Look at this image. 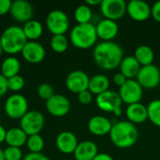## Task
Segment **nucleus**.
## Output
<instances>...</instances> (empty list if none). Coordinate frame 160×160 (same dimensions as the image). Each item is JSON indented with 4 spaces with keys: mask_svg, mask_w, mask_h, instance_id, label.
I'll use <instances>...</instances> for the list:
<instances>
[{
    "mask_svg": "<svg viewBox=\"0 0 160 160\" xmlns=\"http://www.w3.org/2000/svg\"><path fill=\"white\" fill-rule=\"evenodd\" d=\"M151 16L155 21L160 22V0L154 3V5L151 7Z\"/></svg>",
    "mask_w": 160,
    "mask_h": 160,
    "instance_id": "c9c22d12",
    "label": "nucleus"
},
{
    "mask_svg": "<svg viewBox=\"0 0 160 160\" xmlns=\"http://www.w3.org/2000/svg\"><path fill=\"white\" fill-rule=\"evenodd\" d=\"M26 145L31 153H41L44 148V140L39 134L30 135L27 138Z\"/></svg>",
    "mask_w": 160,
    "mask_h": 160,
    "instance_id": "7c9ffc66",
    "label": "nucleus"
},
{
    "mask_svg": "<svg viewBox=\"0 0 160 160\" xmlns=\"http://www.w3.org/2000/svg\"><path fill=\"white\" fill-rule=\"evenodd\" d=\"M98 154V145L92 141H83L79 142L73 153L76 160H93Z\"/></svg>",
    "mask_w": 160,
    "mask_h": 160,
    "instance_id": "412c9836",
    "label": "nucleus"
},
{
    "mask_svg": "<svg viewBox=\"0 0 160 160\" xmlns=\"http://www.w3.org/2000/svg\"><path fill=\"white\" fill-rule=\"evenodd\" d=\"M96 29L98 38L102 39V41H112L118 34L119 26L115 21L103 19L96 25Z\"/></svg>",
    "mask_w": 160,
    "mask_h": 160,
    "instance_id": "a211bd4d",
    "label": "nucleus"
},
{
    "mask_svg": "<svg viewBox=\"0 0 160 160\" xmlns=\"http://www.w3.org/2000/svg\"><path fill=\"white\" fill-rule=\"evenodd\" d=\"M101 2H102V0H86L85 1V4L91 8L92 6L93 7L94 6H100Z\"/></svg>",
    "mask_w": 160,
    "mask_h": 160,
    "instance_id": "79ce46f5",
    "label": "nucleus"
},
{
    "mask_svg": "<svg viewBox=\"0 0 160 160\" xmlns=\"http://www.w3.org/2000/svg\"><path fill=\"white\" fill-rule=\"evenodd\" d=\"M51 47L55 52H64L68 47V40L65 35H53L51 39Z\"/></svg>",
    "mask_w": 160,
    "mask_h": 160,
    "instance_id": "c756f323",
    "label": "nucleus"
},
{
    "mask_svg": "<svg viewBox=\"0 0 160 160\" xmlns=\"http://www.w3.org/2000/svg\"><path fill=\"white\" fill-rule=\"evenodd\" d=\"M8 90V79L0 73V97L4 96Z\"/></svg>",
    "mask_w": 160,
    "mask_h": 160,
    "instance_id": "ea45409f",
    "label": "nucleus"
},
{
    "mask_svg": "<svg viewBox=\"0 0 160 160\" xmlns=\"http://www.w3.org/2000/svg\"><path fill=\"white\" fill-rule=\"evenodd\" d=\"M119 68H120V72L128 80H131L137 77L142 66L134 56H126L123 58Z\"/></svg>",
    "mask_w": 160,
    "mask_h": 160,
    "instance_id": "4be33fe9",
    "label": "nucleus"
},
{
    "mask_svg": "<svg viewBox=\"0 0 160 160\" xmlns=\"http://www.w3.org/2000/svg\"><path fill=\"white\" fill-rule=\"evenodd\" d=\"M128 81V79L121 73V72H117V73H115L114 74V76H113V78H112V82H113V83L116 85V86H118L119 88L122 86V85H124L125 84V82Z\"/></svg>",
    "mask_w": 160,
    "mask_h": 160,
    "instance_id": "4c0bfd02",
    "label": "nucleus"
},
{
    "mask_svg": "<svg viewBox=\"0 0 160 160\" xmlns=\"http://www.w3.org/2000/svg\"><path fill=\"white\" fill-rule=\"evenodd\" d=\"M127 13L137 22H144L151 16V6L142 0H131L127 3Z\"/></svg>",
    "mask_w": 160,
    "mask_h": 160,
    "instance_id": "4468645a",
    "label": "nucleus"
},
{
    "mask_svg": "<svg viewBox=\"0 0 160 160\" xmlns=\"http://www.w3.org/2000/svg\"><path fill=\"white\" fill-rule=\"evenodd\" d=\"M45 124L44 115L38 111H28L20 121V128L27 136L38 134Z\"/></svg>",
    "mask_w": 160,
    "mask_h": 160,
    "instance_id": "423d86ee",
    "label": "nucleus"
},
{
    "mask_svg": "<svg viewBox=\"0 0 160 160\" xmlns=\"http://www.w3.org/2000/svg\"><path fill=\"white\" fill-rule=\"evenodd\" d=\"M5 160H21L22 158V150L18 147L8 146L4 150Z\"/></svg>",
    "mask_w": 160,
    "mask_h": 160,
    "instance_id": "473e14b6",
    "label": "nucleus"
},
{
    "mask_svg": "<svg viewBox=\"0 0 160 160\" xmlns=\"http://www.w3.org/2000/svg\"><path fill=\"white\" fill-rule=\"evenodd\" d=\"M27 138V134L21 128H12L7 130L5 142L8 146L20 148L26 143Z\"/></svg>",
    "mask_w": 160,
    "mask_h": 160,
    "instance_id": "5701e85b",
    "label": "nucleus"
},
{
    "mask_svg": "<svg viewBox=\"0 0 160 160\" xmlns=\"http://www.w3.org/2000/svg\"><path fill=\"white\" fill-rule=\"evenodd\" d=\"M22 54L23 58L32 64L40 63L46 54L44 47L38 41L29 40L26 42L24 47L22 50Z\"/></svg>",
    "mask_w": 160,
    "mask_h": 160,
    "instance_id": "dca6fc26",
    "label": "nucleus"
},
{
    "mask_svg": "<svg viewBox=\"0 0 160 160\" xmlns=\"http://www.w3.org/2000/svg\"><path fill=\"white\" fill-rule=\"evenodd\" d=\"M110 87V80L106 75L103 74H96L90 78L88 90L93 95H100L109 90Z\"/></svg>",
    "mask_w": 160,
    "mask_h": 160,
    "instance_id": "b1692460",
    "label": "nucleus"
},
{
    "mask_svg": "<svg viewBox=\"0 0 160 160\" xmlns=\"http://www.w3.org/2000/svg\"><path fill=\"white\" fill-rule=\"evenodd\" d=\"M46 109L52 115L62 117L68 113L70 110V101L63 95L54 94L46 100Z\"/></svg>",
    "mask_w": 160,
    "mask_h": 160,
    "instance_id": "ddd939ff",
    "label": "nucleus"
},
{
    "mask_svg": "<svg viewBox=\"0 0 160 160\" xmlns=\"http://www.w3.org/2000/svg\"><path fill=\"white\" fill-rule=\"evenodd\" d=\"M96 25L92 22L76 24L70 32V41L78 49L86 50L93 47L98 40Z\"/></svg>",
    "mask_w": 160,
    "mask_h": 160,
    "instance_id": "20e7f679",
    "label": "nucleus"
},
{
    "mask_svg": "<svg viewBox=\"0 0 160 160\" xmlns=\"http://www.w3.org/2000/svg\"><path fill=\"white\" fill-rule=\"evenodd\" d=\"M142 67L152 65L155 59L154 50L148 45H140L136 48L133 55Z\"/></svg>",
    "mask_w": 160,
    "mask_h": 160,
    "instance_id": "393cba45",
    "label": "nucleus"
},
{
    "mask_svg": "<svg viewBox=\"0 0 160 160\" xmlns=\"http://www.w3.org/2000/svg\"><path fill=\"white\" fill-rule=\"evenodd\" d=\"M110 140L117 148L132 147L139 139V130L136 125L129 121H119L112 125L110 131Z\"/></svg>",
    "mask_w": 160,
    "mask_h": 160,
    "instance_id": "f03ea898",
    "label": "nucleus"
},
{
    "mask_svg": "<svg viewBox=\"0 0 160 160\" xmlns=\"http://www.w3.org/2000/svg\"><path fill=\"white\" fill-rule=\"evenodd\" d=\"M38 95L40 98L48 100L50 98H52L54 95L53 88L49 83H41L38 87Z\"/></svg>",
    "mask_w": 160,
    "mask_h": 160,
    "instance_id": "72a5a7b5",
    "label": "nucleus"
},
{
    "mask_svg": "<svg viewBox=\"0 0 160 160\" xmlns=\"http://www.w3.org/2000/svg\"><path fill=\"white\" fill-rule=\"evenodd\" d=\"M27 41L22 27L18 25L8 26L4 30L0 37L3 51L8 54H16L22 52Z\"/></svg>",
    "mask_w": 160,
    "mask_h": 160,
    "instance_id": "7ed1b4c3",
    "label": "nucleus"
},
{
    "mask_svg": "<svg viewBox=\"0 0 160 160\" xmlns=\"http://www.w3.org/2000/svg\"><path fill=\"white\" fill-rule=\"evenodd\" d=\"M112 124L103 115H95L88 121V129L95 136H105L110 134Z\"/></svg>",
    "mask_w": 160,
    "mask_h": 160,
    "instance_id": "6ab92c4d",
    "label": "nucleus"
},
{
    "mask_svg": "<svg viewBox=\"0 0 160 160\" xmlns=\"http://www.w3.org/2000/svg\"><path fill=\"white\" fill-rule=\"evenodd\" d=\"M146 107L148 120L156 127L160 128V99L152 100Z\"/></svg>",
    "mask_w": 160,
    "mask_h": 160,
    "instance_id": "c85d7f7f",
    "label": "nucleus"
},
{
    "mask_svg": "<svg viewBox=\"0 0 160 160\" xmlns=\"http://www.w3.org/2000/svg\"><path fill=\"white\" fill-rule=\"evenodd\" d=\"M46 25L52 34L65 35L69 28V20L64 11L60 9H53L47 15Z\"/></svg>",
    "mask_w": 160,
    "mask_h": 160,
    "instance_id": "0eeeda50",
    "label": "nucleus"
},
{
    "mask_svg": "<svg viewBox=\"0 0 160 160\" xmlns=\"http://www.w3.org/2000/svg\"><path fill=\"white\" fill-rule=\"evenodd\" d=\"M5 112L7 115L12 119H21L28 112L26 98L20 94L11 95L6 100Z\"/></svg>",
    "mask_w": 160,
    "mask_h": 160,
    "instance_id": "1a4fd4ad",
    "label": "nucleus"
},
{
    "mask_svg": "<svg viewBox=\"0 0 160 160\" xmlns=\"http://www.w3.org/2000/svg\"><path fill=\"white\" fill-rule=\"evenodd\" d=\"M3 52L4 51H3V48H2V45H1V42H0V56H1V54H2Z\"/></svg>",
    "mask_w": 160,
    "mask_h": 160,
    "instance_id": "a18cd8bd",
    "label": "nucleus"
},
{
    "mask_svg": "<svg viewBox=\"0 0 160 160\" xmlns=\"http://www.w3.org/2000/svg\"><path fill=\"white\" fill-rule=\"evenodd\" d=\"M0 160H5V156H4V150L0 148Z\"/></svg>",
    "mask_w": 160,
    "mask_h": 160,
    "instance_id": "c03bdc74",
    "label": "nucleus"
},
{
    "mask_svg": "<svg viewBox=\"0 0 160 160\" xmlns=\"http://www.w3.org/2000/svg\"><path fill=\"white\" fill-rule=\"evenodd\" d=\"M126 116L128 121L134 125L142 124L148 120L147 107L141 102L128 105L126 109Z\"/></svg>",
    "mask_w": 160,
    "mask_h": 160,
    "instance_id": "aec40b11",
    "label": "nucleus"
},
{
    "mask_svg": "<svg viewBox=\"0 0 160 160\" xmlns=\"http://www.w3.org/2000/svg\"><path fill=\"white\" fill-rule=\"evenodd\" d=\"M12 2L10 0H0V16L5 15L10 10Z\"/></svg>",
    "mask_w": 160,
    "mask_h": 160,
    "instance_id": "58836bf2",
    "label": "nucleus"
},
{
    "mask_svg": "<svg viewBox=\"0 0 160 160\" xmlns=\"http://www.w3.org/2000/svg\"><path fill=\"white\" fill-rule=\"evenodd\" d=\"M8 89L14 92H18L22 90L24 86V79L21 75L13 76L9 79H8Z\"/></svg>",
    "mask_w": 160,
    "mask_h": 160,
    "instance_id": "2f4dec72",
    "label": "nucleus"
},
{
    "mask_svg": "<svg viewBox=\"0 0 160 160\" xmlns=\"http://www.w3.org/2000/svg\"><path fill=\"white\" fill-rule=\"evenodd\" d=\"M118 94L123 103L131 105L141 102L143 96V88L136 81V79H131L128 80L125 84L119 88Z\"/></svg>",
    "mask_w": 160,
    "mask_h": 160,
    "instance_id": "6e6552de",
    "label": "nucleus"
},
{
    "mask_svg": "<svg viewBox=\"0 0 160 160\" xmlns=\"http://www.w3.org/2000/svg\"><path fill=\"white\" fill-rule=\"evenodd\" d=\"M99 7L104 19L115 22L127 13V2L124 0H102Z\"/></svg>",
    "mask_w": 160,
    "mask_h": 160,
    "instance_id": "9b49d317",
    "label": "nucleus"
},
{
    "mask_svg": "<svg viewBox=\"0 0 160 160\" xmlns=\"http://www.w3.org/2000/svg\"><path fill=\"white\" fill-rule=\"evenodd\" d=\"M21 69L20 61L14 56H8L4 59L1 65V74L7 79L18 75Z\"/></svg>",
    "mask_w": 160,
    "mask_h": 160,
    "instance_id": "a878e982",
    "label": "nucleus"
},
{
    "mask_svg": "<svg viewBox=\"0 0 160 160\" xmlns=\"http://www.w3.org/2000/svg\"><path fill=\"white\" fill-rule=\"evenodd\" d=\"M158 87H159V90H160V83H159V85H158Z\"/></svg>",
    "mask_w": 160,
    "mask_h": 160,
    "instance_id": "49530a36",
    "label": "nucleus"
},
{
    "mask_svg": "<svg viewBox=\"0 0 160 160\" xmlns=\"http://www.w3.org/2000/svg\"><path fill=\"white\" fill-rule=\"evenodd\" d=\"M78 99L79 102L82 105H88L93 100V94L89 90H85L78 94Z\"/></svg>",
    "mask_w": 160,
    "mask_h": 160,
    "instance_id": "f704fd0d",
    "label": "nucleus"
},
{
    "mask_svg": "<svg viewBox=\"0 0 160 160\" xmlns=\"http://www.w3.org/2000/svg\"><path fill=\"white\" fill-rule=\"evenodd\" d=\"M22 160H50V158L41 154V153H29L24 158H22Z\"/></svg>",
    "mask_w": 160,
    "mask_h": 160,
    "instance_id": "e433bc0d",
    "label": "nucleus"
},
{
    "mask_svg": "<svg viewBox=\"0 0 160 160\" xmlns=\"http://www.w3.org/2000/svg\"><path fill=\"white\" fill-rule=\"evenodd\" d=\"M90 77L82 70L71 71L66 79V85L68 89L75 94H80L82 91L88 90Z\"/></svg>",
    "mask_w": 160,
    "mask_h": 160,
    "instance_id": "f8f14e48",
    "label": "nucleus"
},
{
    "mask_svg": "<svg viewBox=\"0 0 160 160\" xmlns=\"http://www.w3.org/2000/svg\"><path fill=\"white\" fill-rule=\"evenodd\" d=\"M96 104L98 108L106 112H112L116 116L122 115L123 101L118 92L108 90L96 98Z\"/></svg>",
    "mask_w": 160,
    "mask_h": 160,
    "instance_id": "39448f33",
    "label": "nucleus"
},
{
    "mask_svg": "<svg viewBox=\"0 0 160 160\" xmlns=\"http://www.w3.org/2000/svg\"><path fill=\"white\" fill-rule=\"evenodd\" d=\"M93 58L100 68L112 70L120 66L124 58V51L119 44L113 41H101L95 45Z\"/></svg>",
    "mask_w": 160,
    "mask_h": 160,
    "instance_id": "f257e3e1",
    "label": "nucleus"
},
{
    "mask_svg": "<svg viewBox=\"0 0 160 160\" xmlns=\"http://www.w3.org/2000/svg\"><path fill=\"white\" fill-rule=\"evenodd\" d=\"M56 147L63 154H73L79 144L76 135L70 131H62L56 137Z\"/></svg>",
    "mask_w": 160,
    "mask_h": 160,
    "instance_id": "f3484780",
    "label": "nucleus"
},
{
    "mask_svg": "<svg viewBox=\"0 0 160 160\" xmlns=\"http://www.w3.org/2000/svg\"><path fill=\"white\" fill-rule=\"evenodd\" d=\"M92 17H93L92 8L86 4H82L78 6L74 10V18L78 22V24L91 22Z\"/></svg>",
    "mask_w": 160,
    "mask_h": 160,
    "instance_id": "cd10ccee",
    "label": "nucleus"
},
{
    "mask_svg": "<svg viewBox=\"0 0 160 160\" xmlns=\"http://www.w3.org/2000/svg\"><path fill=\"white\" fill-rule=\"evenodd\" d=\"M11 17L20 22H27L32 20L34 10L32 5L26 0H15L10 7Z\"/></svg>",
    "mask_w": 160,
    "mask_h": 160,
    "instance_id": "2eb2a0df",
    "label": "nucleus"
},
{
    "mask_svg": "<svg viewBox=\"0 0 160 160\" xmlns=\"http://www.w3.org/2000/svg\"><path fill=\"white\" fill-rule=\"evenodd\" d=\"M6 135H7V130L5 129V128L3 126L0 125V143L5 142Z\"/></svg>",
    "mask_w": 160,
    "mask_h": 160,
    "instance_id": "37998d69",
    "label": "nucleus"
},
{
    "mask_svg": "<svg viewBox=\"0 0 160 160\" xmlns=\"http://www.w3.org/2000/svg\"><path fill=\"white\" fill-rule=\"evenodd\" d=\"M136 81L143 89H153L158 87L160 83L159 68L154 64L142 67L136 77Z\"/></svg>",
    "mask_w": 160,
    "mask_h": 160,
    "instance_id": "9d476101",
    "label": "nucleus"
},
{
    "mask_svg": "<svg viewBox=\"0 0 160 160\" xmlns=\"http://www.w3.org/2000/svg\"><path fill=\"white\" fill-rule=\"evenodd\" d=\"M93 160H114L113 158L107 153H98Z\"/></svg>",
    "mask_w": 160,
    "mask_h": 160,
    "instance_id": "a19ab883",
    "label": "nucleus"
},
{
    "mask_svg": "<svg viewBox=\"0 0 160 160\" xmlns=\"http://www.w3.org/2000/svg\"><path fill=\"white\" fill-rule=\"evenodd\" d=\"M22 30L27 40L29 39L34 41L41 36L43 32V26L40 22L37 20H30L24 23Z\"/></svg>",
    "mask_w": 160,
    "mask_h": 160,
    "instance_id": "bb28decb",
    "label": "nucleus"
}]
</instances>
